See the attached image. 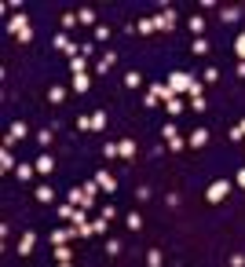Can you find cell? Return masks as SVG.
<instances>
[{
  "mask_svg": "<svg viewBox=\"0 0 245 267\" xmlns=\"http://www.w3.org/2000/svg\"><path fill=\"white\" fill-rule=\"evenodd\" d=\"M8 33H15L18 37V44H26L33 37V30H30V18H26V11H15L11 15V22H8Z\"/></svg>",
  "mask_w": 245,
  "mask_h": 267,
  "instance_id": "cell-1",
  "label": "cell"
},
{
  "mask_svg": "<svg viewBox=\"0 0 245 267\" xmlns=\"http://www.w3.org/2000/svg\"><path fill=\"white\" fill-rule=\"evenodd\" d=\"M74 238H81L74 223H66V227H55V231L48 234V242H51V245H70V242H74Z\"/></svg>",
  "mask_w": 245,
  "mask_h": 267,
  "instance_id": "cell-2",
  "label": "cell"
},
{
  "mask_svg": "<svg viewBox=\"0 0 245 267\" xmlns=\"http://www.w3.org/2000/svg\"><path fill=\"white\" fill-rule=\"evenodd\" d=\"M227 194H230V183H227V179H216V183H209V191H205V198H209V201L216 205V201H223Z\"/></svg>",
  "mask_w": 245,
  "mask_h": 267,
  "instance_id": "cell-3",
  "label": "cell"
},
{
  "mask_svg": "<svg viewBox=\"0 0 245 267\" xmlns=\"http://www.w3.org/2000/svg\"><path fill=\"white\" fill-rule=\"evenodd\" d=\"M194 77H190V74H172L168 77V88H172V92H190V88H194Z\"/></svg>",
  "mask_w": 245,
  "mask_h": 267,
  "instance_id": "cell-4",
  "label": "cell"
},
{
  "mask_svg": "<svg viewBox=\"0 0 245 267\" xmlns=\"http://www.w3.org/2000/svg\"><path fill=\"white\" fill-rule=\"evenodd\" d=\"M154 26H157V30H165V33H168L172 26H176V11H172V8H165L161 15H154Z\"/></svg>",
  "mask_w": 245,
  "mask_h": 267,
  "instance_id": "cell-5",
  "label": "cell"
},
{
  "mask_svg": "<svg viewBox=\"0 0 245 267\" xmlns=\"http://www.w3.org/2000/svg\"><path fill=\"white\" fill-rule=\"evenodd\" d=\"M55 48H62V51H66V55H70V59H77V55H81V48H77V44L70 41V37H66V33H55Z\"/></svg>",
  "mask_w": 245,
  "mask_h": 267,
  "instance_id": "cell-6",
  "label": "cell"
},
{
  "mask_svg": "<svg viewBox=\"0 0 245 267\" xmlns=\"http://www.w3.org/2000/svg\"><path fill=\"white\" fill-rule=\"evenodd\" d=\"M95 183L103 187V191H107V194H110V191H117V179H114V176L107 172V168H99V172H95Z\"/></svg>",
  "mask_w": 245,
  "mask_h": 267,
  "instance_id": "cell-7",
  "label": "cell"
},
{
  "mask_svg": "<svg viewBox=\"0 0 245 267\" xmlns=\"http://www.w3.org/2000/svg\"><path fill=\"white\" fill-rule=\"evenodd\" d=\"M114 62H117V55H114V51L99 55V59H95V74H110V70H114Z\"/></svg>",
  "mask_w": 245,
  "mask_h": 267,
  "instance_id": "cell-8",
  "label": "cell"
},
{
  "mask_svg": "<svg viewBox=\"0 0 245 267\" xmlns=\"http://www.w3.org/2000/svg\"><path fill=\"white\" fill-rule=\"evenodd\" d=\"M33 168H37L41 176H51V168H55V158H51V154H41V158L33 161Z\"/></svg>",
  "mask_w": 245,
  "mask_h": 267,
  "instance_id": "cell-9",
  "label": "cell"
},
{
  "mask_svg": "<svg viewBox=\"0 0 245 267\" xmlns=\"http://www.w3.org/2000/svg\"><path fill=\"white\" fill-rule=\"evenodd\" d=\"M205 143H209V128H194L187 135V147H205Z\"/></svg>",
  "mask_w": 245,
  "mask_h": 267,
  "instance_id": "cell-10",
  "label": "cell"
},
{
  "mask_svg": "<svg viewBox=\"0 0 245 267\" xmlns=\"http://www.w3.org/2000/svg\"><path fill=\"white\" fill-rule=\"evenodd\" d=\"M26 135H30V128H26L22 121H15V125H11V132H8V143H4V147H11L15 139H26Z\"/></svg>",
  "mask_w": 245,
  "mask_h": 267,
  "instance_id": "cell-11",
  "label": "cell"
},
{
  "mask_svg": "<svg viewBox=\"0 0 245 267\" xmlns=\"http://www.w3.org/2000/svg\"><path fill=\"white\" fill-rule=\"evenodd\" d=\"M55 212H59V220H66V223H74V216H77V205L62 201V205H55Z\"/></svg>",
  "mask_w": 245,
  "mask_h": 267,
  "instance_id": "cell-12",
  "label": "cell"
},
{
  "mask_svg": "<svg viewBox=\"0 0 245 267\" xmlns=\"http://www.w3.org/2000/svg\"><path fill=\"white\" fill-rule=\"evenodd\" d=\"M33 242H37V234L26 231V234H22V242H18V256H30V252H33Z\"/></svg>",
  "mask_w": 245,
  "mask_h": 267,
  "instance_id": "cell-13",
  "label": "cell"
},
{
  "mask_svg": "<svg viewBox=\"0 0 245 267\" xmlns=\"http://www.w3.org/2000/svg\"><path fill=\"white\" fill-rule=\"evenodd\" d=\"M117 154H121L124 161H132V158H136V143H132V139H121V143H117Z\"/></svg>",
  "mask_w": 245,
  "mask_h": 267,
  "instance_id": "cell-14",
  "label": "cell"
},
{
  "mask_svg": "<svg viewBox=\"0 0 245 267\" xmlns=\"http://www.w3.org/2000/svg\"><path fill=\"white\" fill-rule=\"evenodd\" d=\"M88 84H92V77H88V74H74V92H77V95L88 92Z\"/></svg>",
  "mask_w": 245,
  "mask_h": 267,
  "instance_id": "cell-15",
  "label": "cell"
},
{
  "mask_svg": "<svg viewBox=\"0 0 245 267\" xmlns=\"http://www.w3.org/2000/svg\"><path fill=\"white\" fill-rule=\"evenodd\" d=\"M0 168H4V172H11V168H15V154H11V147H4V150H0Z\"/></svg>",
  "mask_w": 245,
  "mask_h": 267,
  "instance_id": "cell-16",
  "label": "cell"
},
{
  "mask_svg": "<svg viewBox=\"0 0 245 267\" xmlns=\"http://www.w3.org/2000/svg\"><path fill=\"white\" fill-rule=\"evenodd\" d=\"M37 201H44V205H51V201H55V191H51L48 183H41V187H37Z\"/></svg>",
  "mask_w": 245,
  "mask_h": 267,
  "instance_id": "cell-17",
  "label": "cell"
},
{
  "mask_svg": "<svg viewBox=\"0 0 245 267\" xmlns=\"http://www.w3.org/2000/svg\"><path fill=\"white\" fill-rule=\"evenodd\" d=\"M107 128V110H95L92 114V132H103Z\"/></svg>",
  "mask_w": 245,
  "mask_h": 267,
  "instance_id": "cell-18",
  "label": "cell"
},
{
  "mask_svg": "<svg viewBox=\"0 0 245 267\" xmlns=\"http://www.w3.org/2000/svg\"><path fill=\"white\" fill-rule=\"evenodd\" d=\"M70 74H88V59H84V55L70 59Z\"/></svg>",
  "mask_w": 245,
  "mask_h": 267,
  "instance_id": "cell-19",
  "label": "cell"
},
{
  "mask_svg": "<svg viewBox=\"0 0 245 267\" xmlns=\"http://www.w3.org/2000/svg\"><path fill=\"white\" fill-rule=\"evenodd\" d=\"M147 267H165V252L161 249H150L147 252Z\"/></svg>",
  "mask_w": 245,
  "mask_h": 267,
  "instance_id": "cell-20",
  "label": "cell"
},
{
  "mask_svg": "<svg viewBox=\"0 0 245 267\" xmlns=\"http://www.w3.org/2000/svg\"><path fill=\"white\" fill-rule=\"evenodd\" d=\"M55 260H59V264H70V260H74L70 245H55Z\"/></svg>",
  "mask_w": 245,
  "mask_h": 267,
  "instance_id": "cell-21",
  "label": "cell"
},
{
  "mask_svg": "<svg viewBox=\"0 0 245 267\" xmlns=\"http://www.w3.org/2000/svg\"><path fill=\"white\" fill-rule=\"evenodd\" d=\"M124 84H128V88H139V84H143V74H139V70H128V74H124Z\"/></svg>",
  "mask_w": 245,
  "mask_h": 267,
  "instance_id": "cell-22",
  "label": "cell"
},
{
  "mask_svg": "<svg viewBox=\"0 0 245 267\" xmlns=\"http://www.w3.org/2000/svg\"><path fill=\"white\" fill-rule=\"evenodd\" d=\"M238 15H242L238 8H220V22H238Z\"/></svg>",
  "mask_w": 245,
  "mask_h": 267,
  "instance_id": "cell-23",
  "label": "cell"
},
{
  "mask_svg": "<svg viewBox=\"0 0 245 267\" xmlns=\"http://www.w3.org/2000/svg\"><path fill=\"white\" fill-rule=\"evenodd\" d=\"M51 139H55L51 128H41V132H37V143H41V147H51Z\"/></svg>",
  "mask_w": 245,
  "mask_h": 267,
  "instance_id": "cell-24",
  "label": "cell"
},
{
  "mask_svg": "<svg viewBox=\"0 0 245 267\" xmlns=\"http://www.w3.org/2000/svg\"><path fill=\"white\" fill-rule=\"evenodd\" d=\"M124 223H128V231H139V227H143V216H139V212H128Z\"/></svg>",
  "mask_w": 245,
  "mask_h": 267,
  "instance_id": "cell-25",
  "label": "cell"
},
{
  "mask_svg": "<svg viewBox=\"0 0 245 267\" xmlns=\"http://www.w3.org/2000/svg\"><path fill=\"white\" fill-rule=\"evenodd\" d=\"M77 18H81L84 26H95V11H92V8H81V11H77Z\"/></svg>",
  "mask_w": 245,
  "mask_h": 267,
  "instance_id": "cell-26",
  "label": "cell"
},
{
  "mask_svg": "<svg viewBox=\"0 0 245 267\" xmlns=\"http://www.w3.org/2000/svg\"><path fill=\"white\" fill-rule=\"evenodd\" d=\"M77 22H81V18H77V11H66V15H62V30H74Z\"/></svg>",
  "mask_w": 245,
  "mask_h": 267,
  "instance_id": "cell-27",
  "label": "cell"
},
{
  "mask_svg": "<svg viewBox=\"0 0 245 267\" xmlns=\"http://www.w3.org/2000/svg\"><path fill=\"white\" fill-rule=\"evenodd\" d=\"M190 48H194V55H205V51H209V41H205V37H194Z\"/></svg>",
  "mask_w": 245,
  "mask_h": 267,
  "instance_id": "cell-28",
  "label": "cell"
},
{
  "mask_svg": "<svg viewBox=\"0 0 245 267\" xmlns=\"http://www.w3.org/2000/svg\"><path fill=\"white\" fill-rule=\"evenodd\" d=\"M33 172H37L33 165H18V168H15V176H18V179H33Z\"/></svg>",
  "mask_w": 245,
  "mask_h": 267,
  "instance_id": "cell-29",
  "label": "cell"
},
{
  "mask_svg": "<svg viewBox=\"0 0 245 267\" xmlns=\"http://www.w3.org/2000/svg\"><path fill=\"white\" fill-rule=\"evenodd\" d=\"M234 51H238V59L245 62V33H238V37H234Z\"/></svg>",
  "mask_w": 245,
  "mask_h": 267,
  "instance_id": "cell-30",
  "label": "cell"
},
{
  "mask_svg": "<svg viewBox=\"0 0 245 267\" xmlns=\"http://www.w3.org/2000/svg\"><path fill=\"white\" fill-rule=\"evenodd\" d=\"M205 30V18L201 15H190V33H201Z\"/></svg>",
  "mask_w": 245,
  "mask_h": 267,
  "instance_id": "cell-31",
  "label": "cell"
},
{
  "mask_svg": "<svg viewBox=\"0 0 245 267\" xmlns=\"http://www.w3.org/2000/svg\"><path fill=\"white\" fill-rule=\"evenodd\" d=\"M103 158H107V161L121 158V154H117V143H107V147H103Z\"/></svg>",
  "mask_w": 245,
  "mask_h": 267,
  "instance_id": "cell-32",
  "label": "cell"
},
{
  "mask_svg": "<svg viewBox=\"0 0 245 267\" xmlns=\"http://www.w3.org/2000/svg\"><path fill=\"white\" fill-rule=\"evenodd\" d=\"M165 106H168V114L176 117V114H180V110H183V99H180V95H176V99H168V103H165Z\"/></svg>",
  "mask_w": 245,
  "mask_h": 267,
  "instance_id": "cell-33",
  "label": "cell"
},
{
  "mask_svg": "<svg viewBox=\"0 0 245 267\" xmlns=\"http://www.w3.org/2000/svg\"><path fill=\"white\" fill-rule=\"evenodd\" d=\"M190 106H194V114H205V95H190Z\"/></svg>",
  "mask_w": 245,
  "mask_h": 267,
  "instance_id": "cell-34",
  "label": "cell"
},
{
  "mask_svg": "<svg viewBox=\"0 0 245 267\" xmlns=\"http://www.w3.org/2000/svg\"><path fill=\"white\" fill-rule=\"evenodd\" d=\"M48 99H51V103H62V99H66V88H59V84H55V88L48 92Z\"/></svg>",
  "mask_w": 245,
  "mask_h": 267,
  "instance_id": "cell-35",
  "label": "cell"
},
{
  "mask_svg": "<svg viewBox=\"0 0 245 267\" xmlns=\"http://www.w3.org/2000/svg\"><path fill=\"white\" fill-rule=\"evenodd\" d=\"M136 30H139V33H154L157 26H154V18H143V22H139V26H136Z\"/></svg>",
  "mask_w": 245,
  "mask_h": 267,
  "instance_id": "cell-36",
  "label": "cell"
},
{
  "mask_svg": "<svg viewBox=\"0 0 245 267\" xmlns=\"http://www.w3.org/2000/svg\"><path fill=\"white\" fill-rule=\"evenodd\" d=\"M92 37H95V41H107V37H110V26H95V30H92Z\"/></svg>",
  "mask_w": 245,
  "mask_h": 267,
  "instance_id": "cell-37",
  "label": "cell"
},
{
  "mask_svg": "<svg viewBox=\"0 0 245 267\" xmlns=\"http://www.w3.org/2000/svg\"><path fill=\"white\" fill-rule=\"evenodd\" d=\"M183 147H187V139H183V135H176V139H168V150H183Z\"/></svg>",
  "mask_w": 245,
  "mask_h": 267,
  "instance_id": "cell-38",
  "label": "cell"
},
{
  "mask_svg": "<svg viewBox=\"0 0 245 267\" xmlns=\"http://www.w3.org/2000/svg\"><path fill=\"white\" fill-rule=\"evenodd\" d=\"M161 135H165V139H176V135H180V132H176V125H172V121H168V125L161 128Z\"/></svg>",
  "mask_w": 245,
  "mask_h": 267,
  "instance_id": "cell-39",
  "label": "cell"
},
{
  "mask_svg": "<svg viewBox=\"0 0 245 267\" xmlns=\"http://www.w3.org/2000/svg\"><path fill=\"white\" fill-rule=\"evenodd\" d=\"M99 216H103V220H107V223H110V220L117 216V209H114V205H107V209H99Z\"/></svg>",
  "mask_w": 245,
  "mask_h": 267,
  "instance_id": "cell-40",
  "label": "cell"
},
{
  "mask_svg": "<svg viewBox=\"0 0 245 267\" xmlns=\"http://www.w3.org/2000/svg\"><path fill=\"white\" fill-rule=\"evenodd\" d=\"M107 252H110V256H117V252H121V242H117V238H110V242H107Z\"/></svg>",
  "mask_w": 245,
  "mask_h": 267,
  "instance_id": "cell-41",
  "label": "cell"
},
{
  "mask_svg": "<svg viewBox=\"0 0 245 267\" xmlns=\"http://www.w3.org/2000/svg\"><path fill=\"white\" fill-rule=\"evenodd\" d=\"M216 77H220V70H216V66H209V70H205V84H213Z\"/></svg>",
  "mask_w": 245,
  "mask_h": 267,
  "instance_id": "cell-42",
  "label": "cell"
},
{
  "mask_svg": "<svg viewBox=\"0 0 245 267\" xmlns=\"http://www.w3.org/2000/svg\"><path fill=\"white\" fill-rule=\"evenodd\" d=\"M230 267H245V256H242V252H234V256H230Z\"/></svg>",
  "mask_w": 245,
  "mask_h": 267,
  "instance_id": "cell-43",
  "label": "cell"
},
{
  "mask_svg": "<svg viewBox=\"0 0 245 267\" xmlns=\"http://www.w3.org/2000/svg\"><path fill=\"white\" fill-rule=\"evenodd\" d=\"M234 183H238V187H242V191H245V168H238V176H234Z\"/></svg>",
  "mask_w": 245,
  "mask_h": 267,
  "instance_id": "cell-44",
  "label": "cell"
},
{
  "mask_svg": "<svg viewBox=\"0 0 245 267\" xmlns=\"http://www.w3.org/2000/svg\"><path fill=\"white\" fill-rule=\"evenodd\" d=\"M238 77H245V62H238Z\"/></svg>",
  "mask_w": 245,
  "mask_h": 267,
  "instance_id": "cell-45",
  "label": "cell"
},
{
  "mask_svg": "<svg viewBox=\"0 0 245 267\" xmlns=\"http://www.w3.org/2000/svg\"><path fill=\"white\" fill-rule=\"evenodd\" d=\"M238 132H242V135H245V117H242V121H238Z\"/></svg>",
  "mask_w": 245,
  "mask_h": 267,
  "instance_id": "cell-46",
  "label": "cell"
},
{
  "mask_svg": "<svg viewBox=\"0 0 245 267\" xmlns=\"http://www.w3.org/2000/svg\"><path fill=\"white\" fill-rule=\"evenodd\" d=\"M59 267H74V264H59Z\"/></svg>",
  "mask_w": 245,
  "mask_h": 267,
  "instance_id": "cell-47",
  "label": "cell"
}]
</instances>
